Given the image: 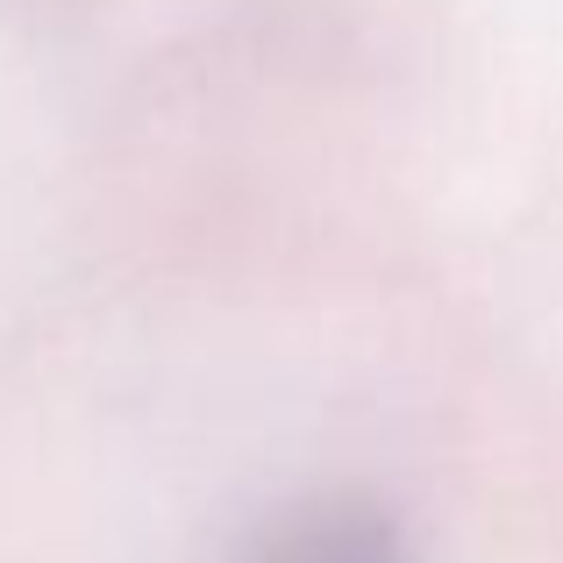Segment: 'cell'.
Listing matches in <instances>:
<instances>
[{
    "instance_id": "obj_1",
    "label": "cell",
    "mask_w": 563,
    "mask_h": 563,
    "mask_svg": "<svg viewBox=\"0 0 563 563\" xmlns=\"http://www.w3.org/2000/svg\"><path fill=\"white\" fill-rule=\"evenodd\" d=\"M243 563H407V550L372 499H307L257 528Z\"/></svg>"
}]
</instances>
